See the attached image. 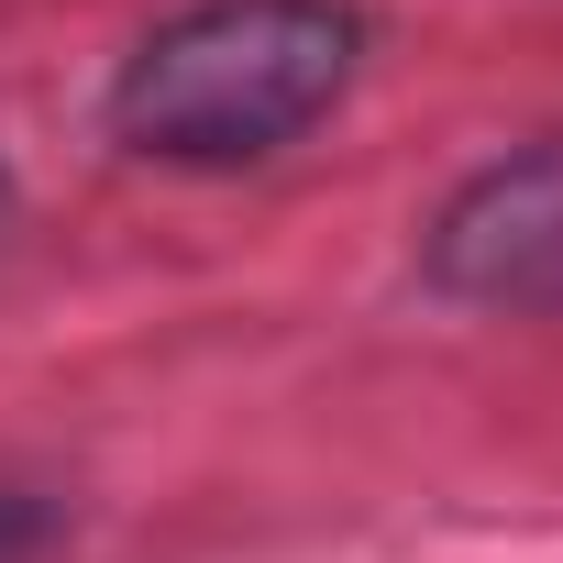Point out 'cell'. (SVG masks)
Listing matches in <instances>:
<instances>
[{
  "label": "cell",
  "mask_w": 563,
  "mask_h": 563,
  "mask_svg": "<svg viewBox=\"0 0 563 563\" xmlns=\"http://www.w3.org/2000/svg\"><path fill=\"white\" fill-rule=\"evenodd\" d=\"M12 210H23V199H12V166H0V243H12Z\"/></svg>",
  "instance_id": "277c9868"
},
{
  "label": "cell",
  "mask_w": 563,
  "mask_h": 563,
  "mask_svg": "<svg viewBox=\"0 0 563 563\" xmlns=\"http://www.w3.org/2000/svg\"><path fill=\"white\" fill-rule=\"evenodd\" d=\"M431 288L475 310H563V144L508 155L431 221Z\"/></svg>",
  "instance_id": "7a4b0ae2"
},
{
  "label": "cell",
  "mask_w": 563,
  "mask_h": 563,
  "mask_svg": "<svg viewBox=\"0 0 563 563\" xmlns=\"http://www.w3.org/2000/svg\"><path fill=\"white\" fill-rule=\"evenodd\" d=\"M365 23L343 0H199L111 78V133L155 166H265L354 89Z\"/></svg>",
  "instance_id": "6da1fadb"
},
{
  "label": "cell",
  "mask_w": 563,
  "mask_h": 563,
  "mask_svg": "<svg viewBox=\"0 0 563 563\" xmlns=\"http://www.w3.org/2000/svg\"><path fill=\"white\" fill-rule=\"evenodd\" d=\"M34 530H45V519H34V497H0V563H23V552H34Z\"/></svg>",
  "instance_id": "3957f363"
}]
</instances>
